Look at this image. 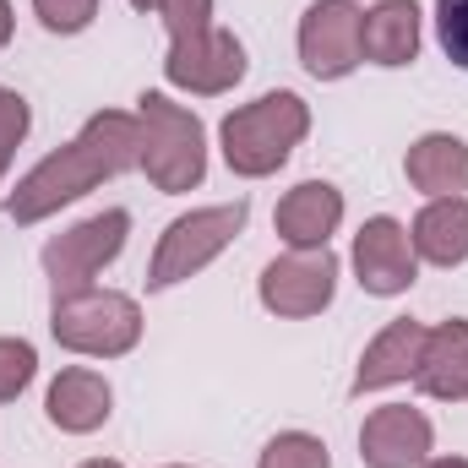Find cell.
Returning a JSON list of instances; mask_svg holds the SVG:
<instances>
[{
    "mask_svg": "<svg viewBox=\"0 0 468 468\" xmlns=\"http://www.w3.org/2000/svg\"><path fill=\"white\" fill-rule=\"evenodd\" d=\"M142 158V131L131 115H99L88 120V131L60 147L55 158H44L16 191H11V218L16 224H33L44 213H55L60 202H77L82 191H93L104 175H120Z\"/></svg>",
    "mask_w": 468,
    "mask_h": 468,
    "instance_id": "cell-1",
    "label": "cell"
},
{
    "mask_svg": "<svg viewBox=\"0 0 468 468\" xmlns=\"http://www.w3.org/2000/svg\"><path fill=\"white\" fill-rule=\"evenodd\" d=\"M300 136H305V104L294 93H267L224 120V158L239 175H267L289 158Z\"/></svg>",
    "mask_w": 468,
    "mask_h": 468,
    "instance_id": "cell-2",
    "label": "cell"
},
{
    "mask_svg": "<svg viewBox=\"0 0 468 468\" xmlns=\"http://www.w3.org/2000/svg\"><path fill=\"white\" fill-rule=\"evenodd\" d=\"M142 164L164 191H186L202 180V125L175 110L164 93H142Z\"/></svg>",
    "mask_w": 468,
    "mask_h": 468,
    "instance_id": "cell-3",
    "label": "cell"
},
{
    "mask_svg": "<svg viewBox=\"0 0 468 468\" xmlns=\"http://www.w3.org/2000/svg\"><path fill=\"white\" fill-rule=\"evenodd\" d=\"M136 305L125 294H99V289H77L55 300V338L66 349L82 354H125L136 344Z\"/></svg>",
    "mask_w": 468,
    "mask_h": 468,
    "instance_id": "cell-4",
    "label": "cell"
},
{
    "mask_svg": "<svg viewBox=\"0 0 468 468\" xmlns=\"http://www.w3.org/2000/svg\"><path fill=\"white\" fill-rule=\"evenodd\" d=\"M239 224H245V202H234V207H213V213H191V218L169 224L164 245H158V256H153V278H147V289H169V283L191 278L197 267H207L234 234H239Z\"/></svg>",
    "mask_w": 468,
    "mask_h": 468,
    "instance_id": "cell-5",
    "label": "cell"
},
{
    "mask_svg": "<svg viewBox=\"0 0 468 468\" xmlns=\"http://www.w3.org/2000/svg\"><path fill=\"white\" fill-rule=\"evenodd\" d=\"M125 229H131V218H125V213H104V218H88L82 229L60 234V239L44 250V267H49V278H55V300H60V294L88 289V283H93V272H99L110 256H120Z\"/></svg>",
    "mask_w": 468,
    "mask_h": 468,
    "instance_id": "cell-6",
    "label": "cell"
},
{
    "mask_svg": "<svg viewBox=\"0 0 468 468\" xmlns=\"http://www.w3.org/2000/svg\"><path fill=\"white\" fill-rule=\"evenodd\" d=\"M300 55H305V71L322 82L349 77L365 60L359 55V11L349 0H316L300 22Z\"/></svg>",
    "mask_w": 468,
    "mask_h": 468,
    "instance_id": "cell-7",
    "label": "cell"
},
{
    "mask_svg": "<svg viewBox=\"0 0 468 468\" xmlns=\"http://www.w3.org/2000/svg\"><path fill=\"white\" fill-rule=\"evenodd\" d=\"M333 278H338V261L322 250H294L283 261H272L261 272V300L267 311H283V316H311L333 300Z\"/></svg>",
    "mask_w": 468,
    "mask_h": 468,
    "instance_id": "cell-8",
    "label": "cell"
},
{
    "mask_svg": "<svg viewBox=\"0 0 468 468\" xmlns=\"http://www.w3.org/2000/svg\"><path fill=\"white\" fill-rule=\"evenodd\" d=\"M354 267L370 294H403L414 283V239L392 218H370L354 239Z\"/></svg>",
    "mask_w": 468,
    "mask_h": 468,
    "instance_id": "cell-9",
    "label": "cell"
},
{
    "mask_svg": "<svg viewBox=\"0 0 468 468\" xmlns=\"http://www.w3.org/2000/svg\"><path fill=\"white\" fill-rule=\"evenodd\" d=\"M239 71H245V49H239V38L218 33V27L180 38L169 55V77L191 93H224L229 82H239Z\"/></svg>",
    "mask_w": 468,
    "mask_h": 468,
    "instance_id": "cell-10",
    "label": "cell"
},
{
    "mask_svg": "<svg viewBox=\"0 0 468 468\" xmlns=\"http://www.w3.org/2000/svg\"><path fill=\"white\" fill-rule=\"evenodd\" d=\"M431 452V420L414 409H376L359 431V458L370 468H414Z\"/></svg>",
    "mask_w": 468,
    "mask_h": 468,
    "instance_id": "cell-11",
    "label": "cell"
},
{
    "mask_svg": "<svg viewBox=\"0 0 468 468\" xmlns=\"http://www.w3.org/2000/svg\"><path fill=\"white\" fill-rule=\"evenodd\" d=\"M338 218H344V197L322 180H311V186H300L278 202V234L294 250H322L327 234L338 229Z\"/></svg>",
    "mask_w": 468,
    "mask_h": 468,
    "instance_id": "cell-12",
    "label": "cell"
},
{
    "mask_svg": "<svg viewBox=\"0 0 468 468\" xmlns=\"http://www.w3.org/2000/svg\"><path fill=\"white\" fill-rule=\"evenodd\" d=\"M425 344H431V333H425L420 322H392V327L365 349L359 376H354V392L365 398V392H376V387H387V381L414 376V370H420V359H425Z\"/></svg>",
    "mask_w": 468,
    "mask_h": 468,
    "instance_id": "cell-13",
    "label": "cell"
},
{
    "mask_svg": "<svg viewBox=\"0 0 468 468\" xmlns=\"http://www.w3.org/2000/svg\"><path fill=\"white\" fill-rule=\"evenodd\" d=\"M420 49V11L414 0H381L370 16H359V55L376 66H403Z\"/></svg>",
    "mask_w": 468,
    "mask_h": 468,
    "instance_id": "cell-14",
    "label": "cell"
},
{
    "mask_svg": "<svg viewBox=\"0 0 468 468\" xmlns=\"http://www.w3.org/2000/svg\"><path fill=\"white\" fill-rule=\"evenodd\" d=\"M414 381L431 398H468V322H452V327L431 333Z\"/></svg>",
    "mask_w": 468,
    "mask_h": 468,
    "instance_id": "cell-15",
    "label": "cell"
},
{
    "mask_svg": "<svg viewBox=\"0 0 468 468\" xmlns=\"http://www.w3.org/2000/svg\"><path fill=\"white\" fill-rule=\"evenodd\" d=\"M414 256L436 261V267H452L468 256V202L458 197H441L420 213L414 224Z\"/></svg>",
    "mask_w": 468,
    "mask_h": 468,
    "instance_id": "cell-16",
    "label": "cell"
},
{
    "mask_svg": "<svg viewBox=\"0 0 468 468\" xmlns=\"http://www.w3.org/2000/svg\"><path fill=\"white\" fill-rule=\"evenodd\" d=\"M49 420L60 431H93L110 420V387L93 370H66L49 387Z\"/></svg>",
    "mask_w": 468,
    "mask_h": 468,
    "instance_id": "cell-17",
    "label": "cell"
},
{
    "mask_svg": "<svg viewBox=\"0 0 468 468\" xmlns=\"http://www.w3.org/2000/svg\"><path fill=\"white\" fill-rule=\"evenodd\" d=\"M409 180L431 197H452L468 186V147L458 136H425L409 147Z\"/></svg>",
    "mask_w": 468,
    "mask_h": 468,
    "instance_id": "cell-18",
    "label": "cell"
},
{
    "mask_svg": "<svg viewBox=\"0 0 468 468\" xmlns=\"http://www.w3.org/2000/svg\"><path fill=\"white\" fill-rule=\"evenodd\" d=\"M436 33L447 60L468 71V0H436Z\"/></svg>",
    "mask_w": 468,
    "mask_h": 468,
    "instance_id": "cell-19",
    "label": "cell"
},
{
    "mask_svg": "<svg viewBox=\"0 0 468 468\" xmlns=\"http://www.w3.org/2000/svg\"><path fill=\"white\" fill-rule=\"evenodd\" d=\"M261 468H327V447L311 441V436H278L267 447Z\"/></svg>",
    "mask_w": 468,
    "mask_h": 468,
    "instance_id": "cell-20",
    "label": "cell"
},
{
    "mask_svg": "<svg viewBox=\"0 0 468 468\" xmlns=\"http://www.w3.org/2000/svg\"><path fill=\"white\" fill-rule=\"evenodd\" d=\"M49 33H82L93 22V0H33Z\"/></svg>",
    "mask_w": 468,
    "mask_h": 468,
    "instance_id": "cell-21",
    "label": "cell"
},
{
    "mask_svg": "<svg viewBox=\"0 0 468 468\" xmlns=\"http://www.w3.org/2000/svg\"><path fill=\"white\" fill-rule=\"evenodd\" d=\"M33 349L27 344H0V398H16L33 381Z\"/></svg>",
    "mask_w": 468,
    "mask_h": 468,
    "instance_id": "cell-22",
    "label": "cell"
},
{
    "mask_svg": "<svg viewBox=\"0 0 468 468\" xmlns=\"http://www.w3.org/2000/svg\"><path fill=\"white\" fill-rule=\"evenodd\" d=\"M22 131H27V99L22 93H0V169H5L11 147L22 142Z\"/></svg>",
    "mask_w": 468,
    "mask_h": 468,
    "instance_id": "cell-23",
    "label": "cell"
},
{
    "mask_svg": "<svg viewBox=\"0 0 468 468\" xmlns=\"http://www.w3.org/2000/svg\"><path fill=\"white\" fill-rule=\"evenodd\" d=\"M5 33H11V11H5V0H0V44H5Z\"/></svg>",
    "mask_w": 468,
    "mask_h": 468,
    "instance_id": "cell-24",
    "label": "cell"
},
{
    "mask_svg": "<svg viewBox=\"0 0 468 468\" xmlns=\"http://www.w3.org/2000/svg\"><path fill=\"white\" fill-rule=\"evenodd\" d=\"M431 468H468L463 458H447V463H431Z\"/></svg>",
    "mask_w": 468,
    "mask_h": 468,
    "instance_id": "cell-25",
    "label": "cell"
},
{
    "mask_svg": "<svg viewBox=\"0 0 468 468\" xmlns=\"http://www.w3.org/2000/svg\"><path fill=\"white\" fill-rule=\"evenodd\" d=\"M131 5H136V11H153V5H158V0H131Z\"/></svg>",
    "mask_w": 468,
    "mask_h": 468,
    "instance_id": "cell-26",
    "label": "cell"
},
{
    "mask_svg": "<svg viewBox=\"0 0 468 468\" xmlns=\"http://www.w3.org/2000/svg\"><path fill=\"white\" fill-rule=\"evenodd\" d=\"M82 468H120V463H82Z\"/></svg>",
    "mask_w": 468,
    "mask_h": 468,
    "instance_id": "cell-27",
    "label": "cell"
}]
</instances>
